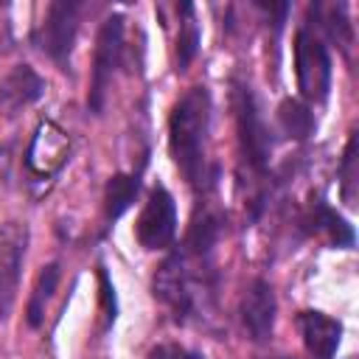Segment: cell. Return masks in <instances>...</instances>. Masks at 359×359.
Segmentation results:
<instances>
[{
	"label": "cell",
	"instance_id": "8992f818",
	"mask_svg": "<svg viewBox=\"0 0 359 359\" xmlns=\"http://www.w3.org/2000/svg\"><path fill=\"white\" fill-rule=\"evenodd\" d=\"M123 56V14L112 11L95 36V53H93V73H90V93H87V107L90 112H101L107 101V87L121 65Z\"/></svg>",
	"mask_w": 359,
	"mask_h": 359
},
{
	"label": "cell",
	"instance_id": "3957f363",
	"mask_svg": "<svg viewBox=\"0 0 359 359\" xmlns=\"http://www.w3.org/2000/svg\"><path fill=\"white\" fill-rule=\"evenodd\" d=\"M230 107L236 118V135H238V151L241 163L255 174L264 177L269 168V151H272V137L269 126L261 115V107L255 101V93L247 81H233L230 90Z\"/></svg>",
	"mask_w": 359,
	"mask_h": 359
},
{
	"label": "cell",
	"instance_id": "d6986e66",
	"mask_svg": "<svg viewBox=\"0 0 359 359\" xmlns=\"http://www.w3.org/2000/svg\"><path fill=\"white\" fill-rule=\"evenodd\" d=\"M180 34H177V70H188V65L196 59L199 53V25L194 17V6L191 3H180Z\"/></svg>",
	"mask_w": 359,
	"mask_h": 359
},
{
	"label": "cell",
	"instance_id": "9c48e42d",
	"mask_svg": "<svg viewBox=\"0 0 359 359\" xmlns=\"http://www.w3.org/2000/svg\"><path fill=\"white\" fill-rule=\"evenodd\" d=\"M67 154H70V137L62 126H56L53 121H39L34 135H31V143L25 149V168L39 177V180H48L53 177L65 163H67Z\"/></svg>",
	"mask_w": 359,
	"mask_h": 359
},
{
	"label": "cell",
	"instance_id": "7402d4cb",
	"mask_svg": "<svg viewBox=\"0 0 359 359\" xmlns=\"http://www.w3.org/2000/svg\"><path fill=\"white\" fill-rule=\"evenodd\" d=\"M149 359H205L199 351H191L185 345H177V342H163V345H154L149 351Z\"/></svg>",
	"mask_w": 359,
	"mask_h": 359
},
{
	"label": "cell",
	"instance_id": "ba28073f",
	"mask_svg": "<svg viewBox=\"0 0 359 359\" xmlns=\"http://www.w3.org/2000/svg\"><path fill=\"white\" fill-rule=\"evenodd\" d=\"M28 241H31V233H28L25 222L0 224V320L8 317V311L17 300Z\"/></svg>",
	"mask_w": 359,
	"mask_h": 359
},
{
	"label": "cell",
	"instance_id": "5bb4252c",
	"mask_svg": "<svg viewBox=\"0 0 359 359\" xmlns=\"http://www.w3.org/2000/svg\"><path fill=\"white\" fill-rule=\"evenodd\" d=\"M222 230H224V219L222 213L205 208L202 213L194 216L188 233H185V241H182V250L188 255H196V258H210L216 241L222 238Z\"/></svg>",
	"mask_w": 359,
	"mask_h": 359
},
{
	"label": "cell",
	"instance_id": "4fadbf2b",
	"mask_svg": "<svg viewBox=\"0 0 359 359\" xmlns=\"http://www.w3.org/2000/svg\"><path fill=\"white\" fill-rule=\"evenodd\" d=\"M303 227H306L309 233H323V236H328L331 247H339V250H348V247H353V241H356L353 227H351L328 202H323V199H317V202L311 205V210L303 216Z\"/></svg>",
	"mask_w": 359,
	"mask_h": 359
},
{
	"label": "cell",
	"instance_id": "52a82bcc",
	"mask_svg": "<svg viewBox=\"0 0 359 359\" xmlns=\"http://www.w3.org/2000/svg\"><path fill=\"white\" fill-rule=\"evenodd\" d=\"M135 238L143 250H168L177 238V202L171 191L157 182L137 216Z\"/></svg>",
	"mask_w": 359,
	"mask_h": 359
},
{
	"label": "cell",
	"instance_id": "2e32d148",
	"mask_svg": "<svg viewBox=\"0 0 359 359\" xmlns=\"http://www.w3.org/2000/svg\"><path fill=\"white\" fill-rule=\"evenodd\" d=\"M309 14H314L317 28H323V34L348 53V48L353 45V25L348 20V6L345 3H331V6L314 3L309 6Z\"/></svg>",
	"mask_w": 359,
	"mask_h": 359
},
{
	"label": "cell",
	"instance_id": "7a4b0ae2",
	"mask_svg": "<svg viewBox=\"0 0 359 359\" xmlns=\"http://www.w3.org/2000/svg\"><path fill=\"white\" fill-rule=\"evenodd\" d=\"M154 297L171 309L177 323L202 317L216 294V272L210 258L188 255L182 247L174 250L154 272Z\"/></svg>",
	"mask_w": 359,
	"mask_h": 359
},
{
	"label": "cell",
	"instance_id": "ffe728a7",
	"mask_svg": "<svg viewBox=\"0 0 359 359\" xmlns=\"http://www.w3.org/2000/svg\"><path fill=\"white\" fill-rule=\"evenodd\" d=\"M339 185H342V199L348 205H356V182H359V171H356V135L348 137L345 151H342V163H339Z\"/></svg>",
	"mask_w": 359,
	"mask_h": 359
},
{
	"label": "cell",
	"instance_id": "6da1fadb",
	"mask_svg": "<svg viewBox=\"0 0 359 359\" xmlns=\"http://www.w3.org/2000/svg\"><path fill=\"white\" fill-rule=\"evenodd\" d=\"M210 129V93L205 84H194L168 112V149L174 165L194 188H210L205 143Z\"/></svg>",
	"mask_w": 359,
	"mask_h": 359
},
{
	"label": "cell",
	"instance_id": "30bf717a",
	"mask_svg": "<svg viewBox=\"0 0 359 359\" xmlns=\"http://www.w3.org/2000/svg\"><path fill=\"white\" fill-rule=\"evenodd\" d=\"M238 314H241V325L250 334V339L266 342L275 331V317H278V300H275L272 283L264 278H252L241 294Z\"/></svg>",
	"mask_w": 359,
	"mask_h": 359
},
{
	"label": "cell",
	"instance_id": "e0dca14e",
	"mask_svg": "<svg viewBox=\"0 0 359 359\" xmlns=\"http://www.w3.org/2000/svg\"><path fill=\"white\" fill-rule=\"evenodd\" d=\"M278 126L292 140H306L314 132V112L300 98H283L278 107Z\"/></svg>",
	"mask_w": 359,
	"mask_h": 359
},
{
	"label": "cell",
	"instance_id": "44dd1931",
	"mask_svg": "<svg viewBox=\"0 0 359 359\" xmlns=\"http://www.w3.org/2000/svg\"><path fill=\"white\" fill-rule=\"evenodd\" d=\"M98 283H101V309H104V320L107 325L115 323V314H118V303H115V286L107 275L104 266H98Z\"/></svg>",
	"mask_w": 359,
	"mask_h": 359
},
{
	"label": "cell",
	"instance_id": "603a6c76",
	"mask_svg": "<svg viewBox=\"0 0 359 359\" xmlns=\"http://www.w3.org/2000/svg\"><path fill=\"white\" fill-rule=\"evenodd\" d=\"M269 359H286V356H269Z\"/></svg>",
	"mask_w": 359,
	"mask_h": 359
},
{
	"label": "cell",
	"instance_id": "ac0fdd59",
	"mask_svg": "<svg viewBox=\"0 0 359 359\" xmlns=\"http://www.w3.org/2000/svg\"><path fill=\"white\" fill-rule=\"evenodd\" d=\"M59 275H62L59 261H50V264L42 266V272H39V278H36V283H34V292H31V297H28V309H25V323H28L31 328H39V325H42L45 303H48L50 294L56 292Z\"/></svg>",
	"mask_w": 359,
	"mask_h": 359
},
{
	"label": "cell",
	"instance_id": "5b68a950",
	"mask_svg": "<svg viewBox=\"0 0 359 359\" xmlns=\"http://www.w3.org/2000/svg\"><path fill=\"white\" fill-rule=\"evenodd\" d=\"M79 14H81V3L56 0L45 8L42 22L34 28V45L59 70H70V53H73L76 34H79Z\"/></svg>",
	"mask_w": 359,
	"mask_h": 359
},
{
	"label": "cell",
	"instance_id": "7c38bea8",
	"mask_svg": "<svg viewBox=\"0 0 359 359\" xmlns=\"http://www.w3.org/2000/svg\"><path fill=\"white\" fill-rule=\"evenodd\" d=\"M45 79L31 65H14L0 81V118H14L45 95Z\"/></svg>",
	"mask_w": 359,
	"mask_h": 359
},
{
	"label": "cell",
	"instance_id": "277c9868",
	"mask_svg": "<svg viewBox=\"0 0 359 359\" xmlns=\"http://www.w3.org/2000/svg\"><path fill=\"white\" fill-rule=\"evenodd\" d=\"M294 76L297 90L306 101L323 104L331 90V53L325 42L314 34L311 25H300L294 31Z\"/></svg>",
	"mask_w": 359,
	"mask_h": 359
},
{
	"label": "cell",
	"instance_id": "8fae6325",
	"mask_svg": "<svg viewBox=\"0 0 359 359\" xmlns=\"http://www.w3.org/2000/svg\"><path fill=\"white\" fill-rule=\"evenodd\" d=\"M300 339H303V351L306 359H334L337 348L342 342V323L317 311V309H306L297 311L294 317Z\"/></svg>",
	"mask_w": 359,
	"mask_h": 359
},
{
	"label": "cell",
	"instance_id": "9a60e30c",
	"mask_svg": "<svg viewBox=\"0 0 359 359\" xmlns=\"http://www.w3.org/2000/svg\"><path fill=\"white\" fill-rule=\"evenodd\" d=\"M137 191H140V168L135 174H123V171L112 174L107 180V188H104V219L109 224L118 222L132 208Z\"/></svg>",
	"mask_w": 359,
	"mask_h": 359
}]
</instances>
